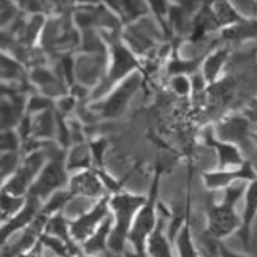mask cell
I'll return each mask as SVG.
<instances>
[{
  "instance_id": "6da1fadb",
  "label": "cell",
  "mask_w": 257,
  "mask_h": 257,
  "mask_svg": "<svg viewBox=\"0 0 257 257\" xmlns=\"http://www.w3.org/2000/svg\"><path fill=\"white\" fill-rule=\"evenodd\" d=\"M110 204L116 210L117 222L113 232L109 234V247L112 248L114 253H119L122 251L125 238L130 229V223H132L135 210L145 204V199L132 196V195L119 194L112 199Z\"/></svg>"
},
{
  "instance_id": "7a4b0ae2",
  "label": "cell",
  "mask_w": 257,
  "mask_h": 257,
  "mask_svg": "<svg viewBox=\"0 0 257 257\" xmlns=\"http://www.w3.org/2000/svg\"><path fill=\"white\" fill-rule=\"evenodd\" d=\"M243 186H230L226 188L225 200L220 207H216L210 212L209 234L213 238H221L232 232L239 225V220L234 213V205L243 194Z\"/></svg>"
},
{
  "instance_id": "3957f363",
  "label": "cell",
  "mask_w": 257,
  "mask_h": 257,
  "mask_svg": "<svg viewBox=\"0 0 257 257\" xmlns=\"http://www.w3.org/2000/svg\"><path fill=\"white\" fill-rule=\"evenodd\" d=\"M157 181H159V177L155 179L154 188H152V195H151L150 201H147V203L145 204V207L141 210V213H139L138 218H137L134 226H133L132 231H130V239H132L133 244H134L135 249H137L138 257H143V243H145V239L155 227L154 201L155 196H156Z\"/></svg>"
},
{
  "instance_id": "277c9868",
  "label": "cell",
  "mask_w": 257,
  "mask_h": 257,
  "mask_svg": "<svg viewBox=\"0 0 257 257\" xmlns=\"http://www.w3.org/2000/svg\"><path fill=\"white\" fill-rule=\"evenodd\" d=\"M105 216H107V201L101 200V203L97 204L90 213L83 214L79 220L70 225L72 235L77 240H85L86 238L94 234V230L97 223L103 221Z\"/></svg>"
},
{
  "instance_id": "5b68a950",
  "label": "cell",
  "mask_w": 257,
  "mask_h": 257,
  "mask_svg": "<svg viewBox=\"0 0 257 257\" xmlns=\"http://www.w3.org/2000/svg\"><path fill=\"white\" fill-rule=\"evenodd\" d=\"M64 181L63 165L60 161H54L43 170L41 178L38 179L37 185L33 188V194L37 196H44L54 188L60 186Z\"/></svg>"
},
{
  "instance_id": "8992f818",
  "label": "cell",
  "mask_w": 257,
  "mask_h": 257,
  "mask_svg": "<svg viewBox=\"0 0 257 257\" xmlns=\"http://www.w3.org/2000/svg\"><path fill=\"white\" fill-rule=\"evenodd\" d=\"M72 192L82 196H99L101 194V182L94 173L83 172L72 181Z\"/></svg>"
},
{
  "instance_id": "52a82bcc",
  "label": "cell",
  "mask_w": 257,
  "mask_h": 257,
  "mask_svg": "<svg viewBox=\"0 0 257 257\" xmlns=\"http://www.w3.org/2000/svg\"><path fill=\"white\" fill-rule=\"evenodd\" d=\"M110 218L107 217L105 220L103 221V223H100L99 229L96 230V232H94L90 239L85 243V249L88 253H97V252H101L104 249V245H105V241L109 238L110 234Z\"/></svg>"
},
{
  "instance_id": "ba28073f",
  "label": "cell",
  "mask_w": 257,
  "mask_h": 257,
  "mask_svg": "<svg viewBox=\"0 0 257 257\" xmlns=\"http://www.w3.org/2000/svg\"><path fill=\"white\" fill-rule=\"evenodd\" d=\"M161 226L163 222L159 221L156 227L152 230V236L150 239V253L154 257H172L169 244L161 234Z\"/></svg>"
},
{
  "instance_id": "9c48e42d",
  "label": "cell",
  "mask_w": 257,
  "mask_h": 257,
  "mask_svg": "<svg viewBox=\"0 0 257 257\" xmlns=\"http://www.w3.org/2000/svg\"><path fill=\"white\" fill-rule=\"evenodd\" d=\"M134 81L126 82L125 85L119 88L118 91L107 101V105H105V112H107V114H109V116L110 114H114L117 110H119V108H122L125 105L126 100H127L128 95L134 91Z\"/></svg>"
},
{
  "instance_id": "30bf717a",
  "label": "cell",
  "mask_w": 257,
  "mask_h": 257,
  "mask_svg": "<svg viewBox=\"0 0 257 257\" xmlns=\"http://www.w3.org/2000/svg\"><path fill=\"white\" fill-rule=\"evenodd\" d=\"M178 247L181 252V257H196L194 251V245L191 243V235H190V227L188 223L183 227V230L179 234Z\"/></svg>"
},
{
  "instance_id": "8fae6325",
  "label": "cell",
  "mask_w": 257,
  "mask_h": 257,
  "mask_svg": "<svg viewBox=\"0 0 257 257\" xmlns=\"http://www.w3.org/2000/svg\"><path fill=\"white\" fill-rule=\"evenodd\" d=\"M208 141L212 143L213 146H216L217 148H218V152H220V159H221V163H222V165H227V164H235L238 163L240 159H239V154L238 151L235 150V148L232 147H229V146H225V145H218V143H214L213 141H212V138L209 137H207Z\"/></svg>"
},
{
  "instance_id": "7c38bea8",
  "label": "cell",
  "mask_w": 257,
  "mask_h": 257,
  "mask_svg": "<svg viewBox=\"0 0 257 257\" xmlns=\"http://www.w3.org/2000/svg\"><path fill=\"white\" fill-rule=\"evenodd\" d=\"M226 59V52L225 51H221V52H217L216 55H213L212 57L207 60V64H205V77H207L209 81L216 77L217 72L221 68L222 63Z\"/></svg>"
},
{
  "instance_id": "4fadbf2b",
  "label": "cell",
  "mask_w": 257,
  "mask_h": 257,
  "mask_svg": "<svg viewBox=\"0 0 257 257\" xmlns=\"http://www.w3.org/2000/svg\"><path fill=\"white\" fill-rule=\"evenodd\" d=\"M48 230H50V232H52L54 235H56V238L64 239L65 241L68 240V225H66V222L61 218V217H54V218L51 220Z\"/></svg>"
},
{
  "instance_id": "5bb4252c",
  "label": "cell",
  "mask_w": 257,
  "mask_h": 257,
  "mask_svg": "<svg viewBox=\"0 0 257 257\" xmlns=\"http://www.w3.org/2000/svg\"><path fill=\"white\" fill-rule=\"evenodd\" d=\"M173 85H174V87H176L179 92H182V94L187 91L188 83L186 82V79L183 78V77H178V78L174 79V83H173Z\"/></svg>"
},
{
  "instance_id": "9a60e30c",
  "label": "cell",
  "mask_w": 257,
  "mask_h": 257,
  "mask_svg": "<svg viewBox=\"0 0 257 257\" xmlns=\"http://www.w3.org/2000/svg\"><path fill=\"white\" fill-rule=\"evenodd\" d=\"M218 251H220L221 257H245V256H240V254L235 253V252L229 251V249L223 247V245H220V247H218Z\"/></svg>"
},
{
  "instance_id": "2e32d148",
  "label": "cell",
  "mask_w": 257,
  "mask_h": 257,
  "mask_svg": "<svg viewBox=\"0 0 257 257\" xmlns=\"http://www.w3.org/2000/svg\"><path fill=\"white\" fill-rule=\"evenodd\" d=\"M151 3L154 4V8L157 13L164 12V0H151Z\"/></svg>"
},
{
  "instance_id": "e0dca14e",
  "label": "cell",
  "mask_w": 257,
  "mask_h": 257,
  "mask_svg": "<svg viewBox=\"0 0 257 257\" xmlns=\"http://www.w3.org/2000/svg\"><path fill=\"white\" fill-rule=\"evenodd\" d=\"M207 257H212V256H210V254H209V253H207Z\"/></svg>"
}]
</instances>
